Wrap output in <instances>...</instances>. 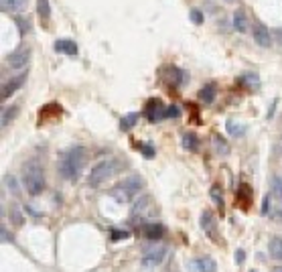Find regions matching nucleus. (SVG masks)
Masks as SVG:
<instances>
[{
	"label": "nucleus",
	"mask_w": 282,
	"mask_h": 272,
	"mask_svg": "<svg viewBox=\"0 0 282 272\" xmlns=\"http://www.w3.org/2000/svg\"><path fill=\"white\" fill-rule=\"evenodd\" d=\"M85 164V149L83 146H73L65 151L59 159V175L67 181H75Z\"/></svg>",
	"instance_id": "f257e3e1"
},
{
	"label": "nucleus",
	"mask_w": 282,
	"mask_h": 272,
	"mask_svg": "<svg viewBox=\"0 0 282 272\" xmlns=\"http://www.w3.org/2000/svg\"><path fill=\"white\" fill-rule=\"evenodd\" d=\"M23 183L29 195H41L45 189V175L39 161H29L23 169Z\"/></svg>",
	"instance_id": "f03ea898"
},
{
	"label": "nucleus",
	"mask_w": 282,
	"mask_h": 272,
	"mask_svg": "<svg viewBox=\"0 0 282 272\" xmlns=\"http://www.w3.org/2000/svg\"><path fill=\"white\" fill-rule=\"evenodd\" d=\"M142 185H144V181L140 179V177H128V179H124L120 185H116L114 189L110 191V195L118 201V203H128V201H132L138 193H140V189H142Z\"/></svg>",
	"instance_id": "7ed1b4c3"
},
{
	"label": "nucleus",
	"mask_w": 282,
	"mask_h": 272,
	"mask_svg": "<svg viewBox=\"0 0 282 272\" xmlns=\"http://www.w3.org/2000/svg\"><path fill=\"white\" fill-rule=\"evenodd\" d=\"M118 166H120V163L118 161H114V159H106V161H100L94 169L90 171V175H88V183H90V187H100L102 183H106L108 179H110L116 171H118Z\"/></svg>",
	"instance_id": "20e7f679"
},
{
	"label": "nucleus",
	"mask_w": 282,
	"mask_h": 272,
	"mask_svg": "<svg viewBox=\"0 0 282 272\" xmlns=\"http://www.w3.org/2000/svg\"><path fill=\"white\" fill-rule=\"evenodd\" d=\"M29 61H31V47L27 45H20L6 57V63L10 69H23L29 65Z\"/></svg>",
	"instance_id": "39448f33"
},
{
	"label": "nucleus",
	"mask_w": 282,
	"mask_h": 272,
	"mask_svg": "<svg viewBox=\"0 0 282 272\" xmlns=\"http://www.w3.org/2000/svg\"><path fill=\"white\" fill-rule=\"evenodd\" d=\"M167 256V248L165 246H148L144 248V252H142V266L146 268H155L159 266Z\"/></svg>",
	"instance_id": "423d86ee"
},
{
	"label": "nucleus",
	"mask_w": 282,
	"mask_h": 272,
	"mask_svg": "<svg viewBox=\"0 0 282 272\" xmlns=\"http://www.w3.org/2000/svg\"><path fill=\"white\" fill-rule=\"evenodd\" d=\"M252 35H254V41H256L260 47L268 49V47L272 45V33H270V29H268L264 23H256V25L252 27Z\"/></svg>",
	"instance_id": "0eeeda50"
},
{
	"label": "nucleus",
	"mask_w": 282,
	"mask_h": 272,
	"mask_svg": "<svg viewBox=\"0 0 282 272\" xmlns=\"http://www.w3.org/2000/svg\"><path fill=\"white\" fill-rule=\"evenodd\" d=\"M165 112H167V108L163 106L161 100H150L146 104V108H144V114H146L148 122H161V120H165Z\"/></svg>",
	"instance_id": "6e6552de"
},
{
	"label": "nucleus",
	"mask_w": 282,
	"mask_h": 272,
	"mask_svg": "<svg viewBox=\"0 0 282 272\" xmlns=\"http://www.w3.org/2000/svg\"><path fill=\"white\" fill-rule=\"evenodd\" d=\"M25 79H27V75L25 73H20V75H16V77H12V79H8V81H4L2 83V92H0V100L2 102H6L20 86L25 83Z\"/></svg>",
	"instance_id": "1a4fd4ad"
},
{
	"label": "nucleus",
	"mask_w": 282,
	"mask_h": 272,
	"mask_svg": "<svg viewBox=\"0 0 282 272\" xmlns=\"http://www.w3.org/2000/svg\"><path fill=\"white\" fill-rule=\"evenodd\" d=\"M140 232H142L148 240L157 242V240H161V238L165 236V225H161V223H144V225L140 227Z\"/></svg>",
	"instance_id": "9d476101"
},
{
	"label": "nucleus",
	"mask_w": 282,
	"mask_h": 272,
	"mask_svg": "<svg viewBox=\"0 0 282 272\" xmlns=\"http://www.w3.org/2000/svg\"><path fill=\"white\" fill-rule=\"evenodd\" d=\"M55 51L63 55H77V45L71 39H57L55 41Z\"/></svg>",
	"instance_id": "9b49d317"
},
{
	"label": "nucleus",
	"mask_w": 282,
	"mask_h": 272,
	"mask_svg": "<svg viewBox=\"0 0 282 272\" xmlns=\"http://www.w3.org/2000/svg\"><path fill=\"white\" fill-rule=\"evenodd\" d=\"M167 75H169V81L175 83V86H185L187 79H189L187 71H183V69H179V67H169V69H167Z\"/></svg>",
	"instance_id": "f8f14e48"
},
{
	"label": "nucleus",
	"mask_w": 282,
	"mask_h": 272,
	"mask_svg": "<svg viewBox=\"0 0 282 272\" xmlns=\"http://www.w3.org/2000/svg\"><path fill=\"white\" fill-rule=\"evenodd\" d=\"M197 272H218V268H215V262L209 258V256H201L197 260H193L191 264Z\"/></svg>",
	"instance_id": "ddd939ff"
},
{
	"label": "nucleus",
	"mask_w": 282,
	"mask_h": 272,
	"mask_svg": "<svg viewBox=\"0 0 282 272\" xmlns=\"http://www.w3.org/2000/svg\"><path fill=\"white\" fill-rule=\"evenodd\" d=\"M181 144H183L185 151L195 153V151L199 149V138H197V134H195V132H185V134L181 136Z\"/></svg>",
	"instance_id": "4468645a"
},
{
	"label": "nucleus",
	"mask_w": 282,
	"mask_h": 272,
	"mask_svg": "<svg viewBox=\"0 0 282 272\" xmlns=\"http://www.w3.org/2000/svg\"><path fill=\"white\" fill-rule=\"evenodd\" d=\"M201 227L205 229V234L207 236H215V218H213V214L211 212H203L201 214Z\"/></svg>",
	"instance_id": "2eb2a0df"
},
{
	"label": "nucleus",
	"mask_w": 282,
	"mask_h": 272,
	"mask_svg": "<svg viewBox=\"0 0 282 272\" xmlns=\"http://www.w3.org/2000/svg\"><path fill=\"white\" fill-rule=\"evenodd\" d=\"M268 254L274 260H282V238H278V236L270 238V242H268Z\"/></svg>",
	"instance_id": "dca6fc26"
},
{
	"label": "nucleus",
	"mask_w": 282,
	"mask_h": 272,
	"mask_svg": "<svg viewBox=\"0 0 282 272\" xmlns=\"http://www.w3.org/2000/svg\"><path fill=\"white\" fill-rule=\"evenodd\" d=\"M226 128H227V132L231 134V136H235V138H240V136H244L246 134V124H242V122H235V120H227L226 122Z\"/></svg>",
	"instance_id": "f3484780"
},
{
	"label": "nucleus",
	"mask_w": 282,
	"mask_h": 272,
	"mask_svg": "<svg viewBox=\"0 0 282 272\" xmlns=\"http://www.w3.org/2000/svg\"><path fill=\"white\" fill-rule=\"evenodd\" d=\"M215 96H218V90H215L213 83H207V86H203V88L199 90V100H201L203 104H213Z\"/></svg>",
	"instance_id": "a211bd4d"
},
{
	"label": "nucleus",
	"mask_w": 282,
	"mask_h": 272,
	"mask_svg": "<svg viewBox=\"0 0 282 272\" xmlns=\"http://www.w3.org/2000/svg\"><path fill=\"white\" fill-rule=\"evenodd\" d=\"M233 29L237 33H246L248 31V16L242 10H235L233 12Z\"/></svg>",
	"instance_id": "6ab92c4d"
},
{
	"label": "nucleus",
	"mask_w": 282,
	"mask_h": 272,
	"mask_svg": "<svg viewBox=\"0 0 282 272\" xmlns=\"http://www.w3.org/2000/svg\"><path fill=\"white\" fill-rule=\"evenodd\" d=\"M37 12H39L41 20H49L51 18V4H49V0H37Z\"/></svg>",
	"instance_id": "aec40b11"
},
{
	"label": "nucleus",
	"mask_w": 282,
	"mask_h": 272,
	"mask_svg": "<svg viewBox=\"0 0 282 272\" xmlns=\"http://www.w3.org/2000/svg\"><path fill=\"white\" fill-rule=\"evenodd\" d=\"M138 114L136 112H130V114H126L124 118H122V122H120V128L122 130H130V128H134L136 126V122H138Z\"/></svg>",
	"instance_id": "412c9836"
},
{
	"label": "nucleus",
	"mask_w": 282,
	"mask_h": 272,
	"mask_svg": "<svg viewBox=\"0 0 282 272\" xmlns=\"http://www.w3.org/2000/svg\"><path fill=\"white\" fill-rule=\"evenodd\" d=\"M213 146H215V153H220V155H229V144L220 136V134H213Z\"/></svg>",
	"instance_id": "4be33fe9"
},
{
	"label": "nucleus",
	"mask_w": 282,
	"mask_h": 272,
	"mask_svg": "<svg viewBox=\"0 0 282 272\" xmlns=\"http://www.w3.org/2000/svg\"><path fill=\"white\" fill-rule=\"evenodd\" d=\"M209 197H211V201L218 205L220 209H224V193H222V187L220 185H213L211 189H209Z\"/></svg>",
	"instance_id": "5701e85b"
},
{
	"label": "nucleus",
	"mask_w": 282,
	"mask_h": 272,
	"mask_svg": "<svg viewBox=\"0 0 282 272\" xmlns=\"http://www.w3.org/2000/svg\"><path fill=\"white\" fill-rule=\"evenodd\" d=\"M27 6V0H8L6 4H2V10L4 12H18Z\"/></svg>",
	"instance_id": "b1692460"
},
{
	"label": "nucleus",
	"mask_w": 282,
	"mask_h": 272,
	"mask_svg": "<svg viewBox=\"0 0 282 272\" xmlns=\"http://www.w3.org/2000/svg\"><path fill=\"white\" fill-rule=\"evenodd\" d=\"M18 114V106H10V108H4L2 110V128L8 126V122H12Z\"/></svg>",
	"instance_id": "393cba45"
},
{
	"label": "nucleus",
	"mask_w": 282,
	"mask_h": 272,
	"mask_svg": "<svg viewBox=\"0 0 282 272\" xmlns=\"http://www.w3.org/2000/svg\"><path fill=\"white\" fill-rule=\"evenodd\" d=\"M270 189H272V195H274L276 199H280V201H282V177H272Z\"/></svg>",
	"instance_id": "a878e982"
},
{
	"label": "nucleus",
	"mask_w": 282,
	"mask_h": 272,
	"mask_svg": "<svg viewBox=\"0 0 282 272\" xmlns=\"http://www.w3.org/2000/svg\"><path fill=\"white\" fill-rule=\"evenodd\" d=\"M4 183H6V189L14 195V197H18L20 195V189H18V183H16V179L12 177V175H6L4 177Z\"/></svg>",
	"instance_id": "bb28decb"
},
{
	"label": "nucleus",
	"mask_w": 282,
	"mask_h": 272,
	"mask_svg": "<svg viewBox=\"0 0 282 272\" xmlns=\"http://www.w3.org/2000/svg\"><path fill=\"white\" fill-rule=\"evenodd\" d=\"M240 81H242V83H246L248 88H258V86H260V79H258V75H254V73H246V75H242V77H240Z\"/></svg>",
	"instance_id": "cd10ccee"
},
{
	"label": "nucleus",
	"mask_w": 282,
	"mask_h": 272,
	"mask_svg": "<svg viewBox=\"0 0 282 272\" xmlns=\"http://www.w3.org/2000/svg\"><path fill=\"white\" fill-rule=\"evenodd\" d=\"M10 219L14 225H20L23 223V212H20V207L18 205H12L10 207Z\"/></svg>",
	"instance_id": "c85d7f7f"
},
{
	"label": "nucleus",
	"mask_w": 282,
	"mask_h": 272,
	"mask_svg": "<svg viewBox=\"0 0 282 272\" xmlns=\"http://www.w3.org/2000/svg\"><path fill=\"white\" fill-rule=\"evenodd\" d=\"M181 116V108L179 106H167V112H165V118H179Z\"/></svg>",
	"instance_id": "c756f323"
},
{
	"label": "nucleus",
	"mask_w": 282,
	"mask_h": 272,
	"mask_svg": "<svg viewBox=\"0 0 282 272\" xmlns=\"http://www.w3.org/2000/svg\"><path fill=\"white\" fill-rule=\"evenodd\" d=\"M130 234L126 232V229H112V240L114 242H120V240H128Z\"/></svg>",
	"instance_id": "7c9ffc66"
},
{
	"label": "nucleus",
	"mask_w": 282,
	"mask_h": 272,
	"mask_svg": "<svg viewBox=\"0 0 282 272\" xmlns=\"http://www.w3.org/2000/svg\"><path fill=\"white\" fill-rule=\"evenodd\" d=\"M140 151H142V155H144L146 159H153V157H155V146L150 144V142H146V144H140Z\"/></svg>",
	"instance_id": "2f4dec72"
},
{
	"label": "nucleus",
	"mask_w": 282,
	"mask_h": 272,
	"mask_svg": "<svg viewBox=\"0 0 282 272\" xmlns=\"http://www.w3.org/2000/svg\"><path fill=\"white\" fill-rule=\"evenodd\" d=\"M189 16H191V20H193L195 25H201V23H203V12H201V10H197V8H193Z\"/></svg>",
	"instance_id": "473e14b6"
},
{
	"label": "nucleus",
	"mask_w": 282,
	"mask_h": 272,
	"mask_svg": "<svg viewBox=\"0 0 282 272\" xmlns=\"http://www.w3.org/2000/svg\"><path fill=\"white\" fill-rule=\"evenodd\" d=\"M244 260H246V252H244V250H237V252H235V262L242 264Z\"/></svg>",
	"instance_id": "72a5a7b5"
},
{
	"label": "nucleus",
	"mask_w": 282,
	"mask_h": 272,
	"mask_svg": "<svg viewBox=\"0 0 282 272\" xmlns=\"http://www.w3.org/2000/svg\"><path fill=\"white\" fill-rule=\"evenodd\" d=\"M0 232H2V242H8V240L12 242V236L8 234V229H6V227H2V229H0Z\"/></svg>",
	"instance_id": "f704fd0d"
},
{
	"label": "nucleus",
	"mask_w": 282,
	"mask_h": 272,
	"mask_svg": "<svg viewBox=\"0 0 282 272\" xmlns=\"http://www.w3.org/2000/svg\"><path fill=\"white\" fill-rule=\"evenodd\" d=\"M268 205H270V195L264 197V203H262V214H268Z\"/></svg>",
	"instance_id": "c9c22d12"
},
{
	"label": "nucleus",
	"mask_w": 282,
	"mask_h": 272,
	"mask_svg": "<svg viewBox=\"0 0 282 272\" xmlns=\"http://www.w3.org/2000/svg\"><path fill=\"white\" fill-rule=\"evenodd\" d=\"M274 218L282 221V207H278V209H276V212H274Z\"/></svg>",
	"instance_id": "e433bc0d"
},
{
	"label": "nucleus",
	"mask_w": 282,
	"mask_h": 272,
	"mask_svg": "<svg viewBox=\"0 0 282 272\" xmlns=\"http://www.w3.org/2000/svg\"><path fill=\"white\" fill-rule=\"evenodd\" d=\"M274 35H276V39H278V43L282 45V29H278V31H274Z\"/></svg>",
	"instance_id": "4c0bfd02"
},
{
	"label": "nucleus",
	"mask_w": 282,
	"mask_h": 272,
	"mask_svg": "<svg viewBox=\"0 0 282 272\" xmlns=\"http://www.w3.org/2000/svg\"><path fill=\"white\" fill-rule=\"evenodd\" d=\"M274 272H282V266H278V268H276V270H274Z\"/></svg>",
	"instance_id": "58836bf2"
},
{
	"label": "nucleus",
	"mask_w": 282,
	"mask_h": 272,
	"mask_svg": "<svg viewBox=\"0 0 282 272\" xmlns=\"http://www.w3.org/2000/svg\"><path fill=\"white\" fill-rule=\"evenodd\" d=\"M226 2H235V0H226Z\"/></svg>",
	"instance_id": "ea45409f"
},
{
	"label": "nucleus",
	"mask_w": 282,
	"mask_h": 272,
	"mask_svg": "<svg viewBox=\"0 0 282 272\" xmlns=\"http://www.w3.org/2000/svg\"><path fill=\"white\" fill-rule=\"evenodd\" d=\"M250 272H256V270H250Z\"/></svg>",
	"instance_id": "a19ab883"
}]
</instances>
